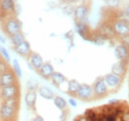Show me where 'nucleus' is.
I'll use <instances>...</instances> for the list:
<instances>
[{"label": "nucleus", "instance_id": "1", "mask_svg": "<svg viewBox=\"0 0 129 121\" xmlns=\"http://www.w3.org/2000/svg\"><path fill=\"white\" fill-rule=\"evenodd\" d=\"M19 100L18 98H12L3 100L0 105V119L4 120H14L18 111Z\"/></svg>", "mask_w": 129, "mask_h": 121}, {"label": "nucleus", "instance_id": "2", "mask_svg": "<svg viewBox=\"0 0 129 121\" xmlns=\"http://www.w3.org/2000/svg\"><path fill=\"white\" fill-rule=\"evenodd\" d=\"M3 31L7 36L12 37L13 35L21 32V24L15 17H9L3 24Z\"/></svg>", "mask_w": 129, "mask_h": 121}, {"label": "nucleus", "instance_id": "3", "mask_svg": "<svg viewBox=\"0 0 129 121\" xmlns=\"http://www.w3.org/2000/svg\"><path fill=\"white\" fill-rule=\"evenodd\" d=\"M19 91L20 88L18 84H14L11 86L7 87H2L0 88V99L7 100V99H12V98H18L19 96Z\"/></svg>", "mask_w": 129, "mask_h": 121}, {"label": "nucleus", "instance_id": "4", "mask_svg": "<svg viewBox=\"0 0 129 121\" xmlns=\"http://www.w3.org/2000/svg\"><path fill=\"white\" fill-rule=\"evenodd\" d=\"M17 84V76L13 71L8 70L0 75V88Z\"/></svg>", "mask_w": 129, "mask_h": 121}, {"label": "nucleus", "instance_id": "5", "mask_svg": "<svg viewBox=\"0 0 129 121\" xmlns=\"http://www.w3.org/2000/svg\"><path fill=\"white\" fill-rule=\"evenodd\" d=\"M14 51L16 52L17 55L21 57H27L31 54V47H30L29 42L24 41L22 44H20L17 47H14Z\"/></svg>", "mask_w": 129, "mask_h": 121}, {"label": "nucleus", "instance_id": "6", "mask_svg": "<svg viewBox=\"0 0 129 121\" xmlns=\"http://www.w3.org/2000/svg\"><path fill=\"white\" fill-rule=\"evenodd\" d=\"M29 62H30L31 66L33 67V69H35L37 71H39L42 68V66L44 65L42 57L37 53H31L29 55Z\"/></svg>", "mask_w": 129, "mask_h": 121}, {"label": "nucleus", "instance_id": "7", "mask_svg": "<svg viewBox=\"0 0 129 121\" xmlns=\"http://www.w3.org/2000/svg\"><path fill=\"white\" fill-rule=\"evenodd\" d=\"M77 95L81 98V99H88L92 96V89L89 85L87 84H81L80 85V88L78 90Z\"/></svg>", "mask_w": 129, "mask_h": 121}, {"label": "nucleus", "instance_id": "8", "mask_svg": "<svg viewBox=\"0 0 129 121\" xmlns=\"http://www.w3.org/2000/svg\"><path fill=\"white\" fill-rule=\"evenodd\" d=\"M93 91L98 96H102V95H104L106 93V91H107L106 83L104 82L103 78H98L95 81L94 86H93Z\"/></svg>", "mask_w": 129, "mask_h": 121}, {"label": "nucleus", "instance_id": "9", "mask_svg": "<svg viewBox=\"0 0 129 121\" xmlns=\"http://www.w3.org/2000/svg\"><path fill=\"white\" fill-rule=\"evenodd\" d=\"M37 100V93L35 90H28L25 94V103L29 108H34Z\"/></svg>", "mask_w": 129, "mask_h": 121}, {"label": "nucleus", "instance_id": "10", "mask_svg": "<svg viewBox=\"0 0 129 121\" xmlns=\"http://www.w3.org/2000/svg\"><path fill=\"white\" fill-rule=\"evenodd\" d=\"M53 73H54V68H53V66H52L51 64H49V63L44 64V65L42 66V68L39 70L40 76H42V77H44V78H49V77H51V76L53 75Z\"/></svg>", "mask_w": 129, "mask_h": 121}, {"label": "nucleus", "instance_id": "11", "mask_svg": "<svg viewBox=\"0 0 129 121\" xmlns=\"http://www.w3.org/2000/svg\"><path fill=\"white\" fill-rule=\"evenodd\" d=\"M15 3L12 0H2L0 1V9L2 12H12L15 11Z\"/></svg>", "mask_w": 129, "mask_h": 121}, {"label": "nucleus", "instance_id": "12", "mask_svg": "<svg viewBox=\"0 0 129 121\" xmlns=\"http://www.w3.org/2000/svg\"><path fill=\"white\" fill-rule=\"evenodd\" d=\"M86 14H87V8L84 5H80L75 9V17L79 21L82 20L86 16Z\"/></svg>", "mask_w": 129, "mask_h": 121}, {"label": "nucleus", "instance_id": "13", "mask_svg": "<svg viewBox=\"0 0 129 121\" xmlns=\"http://www.w3.org/2000/svg\"><path fill=\"white\" fill-rule=\"evenodd\" d=\"M80 83L76 80V79H72L69 81V84H68V91L70 94H77L78 90L80 88Z\"/></svg>", "mask_w": 129, "mask_h": 121}, {"label": "nucleus", "instance_id": "14", "mask_svg": "<svg viewBox=\"0 0 129 121\" xmlns=\"http://www.w3.org/2000/svg\"><path fill=\"white\" fill-rule=\"evenodd\" d=\"M10 39H11V43H12L13 47H17V46H19L20 44H22L24 41H26L24 35L21 32L18 33V34L13 35L12 37H10Z\"/></svg>", "mask_w": 129, "mask_h": 121}, {"label": "nucleus", "instance_id": "15", "mask_svg": "<svg viewBox=\"0 0 129 121\" xmlns=\"http://www.w3.org/2000/svg\"><path fill=\"white\" fill-rule=\"evenodd\" d=\"M114 31L117 32L120 35H125L128 32V28H127V25L125 23H123V22H117L114 25Z\"/></svg>", "mask_w": 129, "mask_h": 121}, {"label": "nucleus", "instance_id": "16", "mask_svg": "<svg viewBox=\"0 0 129 121\" xmlns=\"http://www.w3.org/2000/svg\"><path fill=\"white\" fill-rule=\"evenodd\" d=\"M39 93H40V95H41L42 97H44V98H46V99H52V98L54 97L53 91L51 90L49 87H47V86H42V87H40Z\"/></svg>", "mask_w": 129, "mask_h": 121}, {"label": "nucleus", "instance_id": "17", "mask_svg": "<svg viewBox=\"0 0 129 121\" xmlns=\"http://www.w3.org/2000/svg\"><path fill=\"white\" fill-rule=\"evenodd\" d=\"M51 77H52V79H53L54 83H56L57 85L62 84L64 80H66V77H64V75H63V74H61V73H58V72H54V73H53V75L51 76Z\"/></svg>", "mask_w": 129, "mask_h": 121}, {"label": "nucleus", "instance_id": "18", "mask_svg": "<svg viewBox=\"0 0 129 121\" xmlns=\"http://www.w3.org/2000/svg\"><path fill=\"white\" fill-rule=\"evenodd\" d=\"M104 82L105 83H107L109 86H116L117 84H118V82H119V79H118V77L116 76H114V75H108V76H105V78H104Z\"/></svg>", "mask_w": 129, "mask_h": 121}, {"label": "nucleus", "instance_id": "19", "mask_svg": "<svg viewBox=\"0 0 129 121\" xmlns=\"http://www.w3.org/2000/svg\"><path fill=\"white\" fill-rule=\"evenodd\" d=\"M12 71L13 73L15 74V76L17 77H21L22 76V71H21V67H20V64L18 63V60L16 59L12 60Z\"/></svg>", "mask_w": 129, "mask_h": 121}, {"label": "nucleus", "instance_id": "20", "mask_svg": "<svg viewBox=\"0 0 129 121\" xmlns=\"http://www.w3.org/2000/svg\"><path fill=\"white\" fill-rule=\"evenodd\" d=\"M54 102H55V105L57 106L59 109H64L66 105H67L64 99L61 96H56L55 99H54Z\"/></svg>", "mask_w": 129, "mask_h": 121}, {"label": "nucleus", "instance_id": "21", "mask_svg": "<svg viewBox=\"0 0 129 121\" xmlns=\"http://www.w3.org/2000/svg\"><path fill=\"white\" fill-rule=\"evenodd\" d=\"M115 56L118 59H122L123 57H125L126 56V49H125V47H123V46L117 47L116 50H115Z\"/></svg>", "mask_w": 129, "mask_h": 121}, {"label": "nucleus", "instance_id": "22", "mask_svg": "<svg viewBox=\"0 0 129 121\" xmlns=\"http://www.w3.org/2000/svg\"><path fill=\"white\" fill-rule=\"evenodd\" d=\"M123 65L122 64H115L112 67V73L114 76H120L123 73Z\"/></svg>", "mask_w": 129, "mask_h": 121}, {"label": "nucleus", "instance_id": "23", "mask_svg": "<svg viewBox=\"0 0 129 121\" xmlns=\"http://www.w3.org/2000/svg\"><path fill=\"white\" fill-rule=\"evenodd\" d=\"M88 121H96L97 114L91 109H88L85 111V116H84Z\"/></svg>", "mask_w": 129, "mask_h": 121}, {"label": "nucleus", "instance_id": "24", "mask_svg": "<svg viewBox=\"0 0 129 121\" xmlns=\"http://www.w3.org/2000/svg\"><path fill=\"white\" fill-rule=\"evenodd\" d=\"M0 54L3 56V58H4V60H10V56H9V54H8V52H7V50L4 48V47H0Z\"/></svg>", "mask_w": 129, "mask_h": 121}, {"label": "nucleus", "instance_id": "25", "mask_svg": "<svg viewBox=\"0 0 129 121\" xmlns=\"http://www.w3.org/2000/svg\"><path fill=\"white\" fill-rule=\"evenodd\" d=\"M27 86H28L29 90H35V88H37V81H35V80H33V79L29 80Z\"/></svg>", "mask_w": 129, "mask_h": 121}, {"label": "nucleus", "instance_id": "26", "mask_svg": "<svg viewBox=\"0 0 129 121\" xmlns=\"http://www.w3.org/2000/svg\"><path fill=\"white\" fill-rule=\"evenodd\" d=\"M103 31V35L104 36H110V35H112L113 34V30L110 28V27H104V28H102V30Z\"/></svg>", "mask_w": 129, "mask_h": 121}, {"label": "nucleus", "instance_id": "27", "mask_svg": "<svg viewBox=\"0 0 129 121\" xmlns=\"http://www.w3.org/2000/svg\"><path fill=\"white\" fill-rule=\"evenodd\" d=\"M116 118L114 115H106V118H105V121H116Z\"/></svg>", "mask_w": 129, "mask_h": 121}, {"label": "nucleus", "instance_id": "28", "mask_svg": "<svg viewBox=\"0 0 129 121\" xmlns=\"http://www.w3.org/2000/svg\"><path fill=\"white\" fill-rule=\"evenodd\" d=\"M121 120L122 121H129V112H125V113H123Z\"/></svg>", "mask_w": 129, "mask_h": 121}, {"label": "nucleus", "instance_id": "29", "mask_svg": "<svg viewBox=\"0 0 129 121\" xmlns=\"http://www.w3.org/2000/svg\"><path fill=\"white\" fill-rule=\"evenodd\" d=\"M123 43L129 47V36H124L123 37Z\"/></svg>", "mask_w": 129, "mask_h": 121}, {"label": "nucleus", "instance_id": "30", "mask_svg": "<svg viewBox=\"0 0 129 121\" xmlns=\"http://www.w3.org/2000/svg\"><path fill=\"white\" fill-rule=\"evenodd\" d=\"M33 121H44V119H43V117H41V116H36V117L33 119Z\"/></svg>", "mask_w": 129, "mask_h": 121}, {"label": "nucleus", "instance_id": "31", "mask_svg": "<svg viewBox=\"0 0 129 121\" xmlns=\"http://www.w3.org/2000/svg\"><path fill=\"white\" fill-rule=\"evenodd\" d=\"M69 102H70V104H71L72 106H77V102H76L74 99H70Z\"/></svg>", "mask_w": 129, "mask_h": 121}, {"label": "nucleus", "instance_id": "32", "mask_svg": "<svg viewBox=\"0 0 129 121\" xmlns=\"http://www.w3.org/2000/svg\"><path fill=\"white\" fill-rule=\"evenodd\" d=\"M4 121H14V120H4Z\"/></svg>", "mask_w": 129, "mask_h": 121}, {"label": "nucleus", "instance_id": "33", "mask_svg": "<svg viewBox=\"0 0 129 121\" xmlns=\"http://www.w3.org/2000/svg\"><path fill=\"white\" fill-rule=\"evenodd\" d=\"M0 75H1V73H0Z\"/></svg>", "mask_w": 129, "mask_h": 121}, {"label": "nucleus", "instance_id": "34", "mask_svg": "<svg viewBox=\"0 0 129 121\" xmlns=\"http://www.w3.org/2000/svg\"><path fill=\"white\" fill-rule=\"evenodd\" d=\"M0 59H1V58H0Z\"/></svg>", "mask_w": 129, "mask_h": 121}]
</instances>
